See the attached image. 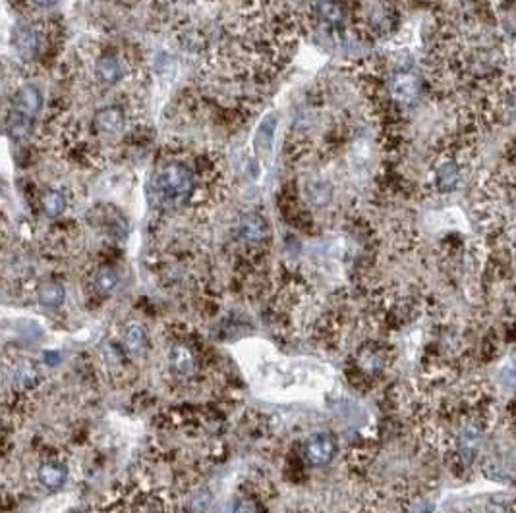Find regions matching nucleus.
<instances>
[{
  "label": "nucleus",
  "instance_id": "nucleus-1",
  "mask_svg": "<svg viewBox=\"0 0 516 513\" xmlns=\"http://www.w3.org/2000/svg\"><path fill=\"white\" fill-rule=\"evenodd\" d=\"M155 203L161 206H180L192 197L195 180L186 165L171 162L163 166L153 180Z\"/></svg>",
  "mask_w": 516,
  "mask_h": 513
},
{
  "label": "nucleus",
  "instance_id": "nucleus-2",
  "mask_svg": "<svg viewBox=\"0 0 516 513\" xmlns=\"http://www.w3.org/2000/svg\"><path fill=\"white\" fill-rule=\"evenodd\" d=\"M464 182V166L456 155H447L437 162L434 170L435 189L441 193H451L458 189Z\"/></svg>",
  "mask_w": 516,
  "mask_h": 513
},
{
  "label": "nucleus",
  "instance_id": "nucleus-3",
  "mask_svg": "<svg viewBox=\"0 0 516 513\" xmlns=\"http://www.w3.org/2000/svg\"><path fill=\"white\" fill-rule=\"evenodd\" d=\"M420 77L412 74V72H399L389 82L391 96L399 104H412L418 99V95H420Z\"/></svg>",
  "mask_w": 516,
  "mask_h": 513
},
{
  "label": "nucleus",
  "instance_id": "nucleus-4",
  "mask_svg": "<svg viewBox=\"0 0 516 513\" xmlns=\"http://www.w3.org/2000/svg\"><path fill=\"white\" fill-rule=\"evenodd\" d=\"M335 453H337V444L329 434H317L308 440V444L303 448V456L308 459V463L317 467L327 465L335 458Z\"/></svg>",
  "mask_w": 516,
  "mask_h": 513
},
{
  "label": "nucleus",
  "instance_id": "nucleus-5",
  "mask_svg": "<svg viewBox=\"0 0 516 513\" xmlns=\"http://www.w3.org/2000/svg\"><path fill=\"white\" fill-rule=\"evenodd\" d=\"M95 130L103 136H117L124 130V112L118 106H104V109L97 110L95 118Z\"/></svg>",
  "mask_w": 516,
  "mask_h": 513
},
{
  "label": "nucleus",
  "instance_id": "nucleus-6",
  "mask_svg": "<svg viewBox=\"0 0 516 513\" xmlns=\"http://www.w3.org/2000/svg\"><path fill=\"white\" fill-rule=\"evenodd\" d=\"M14 112L18 114H23V116L33 118L43 106V95L41 91L37 87H31V85H26L18 89V93L14 95Z\"/></svg>",
  "mask_w": 516,
  "mask_h": 513
},
{
  "label": "nucleus",
  "instance_id": "nucleus-7",
  "mask_svg": "<svg viewBox=\"0 0 516 513\" xmlns=\"http://www.w3.org/2000/svg\"><path fill=\"white\" fill-rule=\"evenodd\" d=\"M39 35L31 26H21L14 35V47L23 60H33L39 53Z\"/></svg>",
  "mask_w": 516,
  "mask_h": 513
},
{
  "label": "nucleus",
  "instance_id": "nucleus-8",
  "mask_svg": "<svg viewBox=\"0 0 516 513\" xmlns=\"http://www.w3.org/2000/svg\"><path fill=\"white\" fill-rule=\"evenodd\" d=\"M238 233L244 241L248 243H257L267 236V222L262 219L259 214H246L242 216L240 224H238Z\"/></svg>",
  "mask_w": 516,
  "mask_h": 513
},
{
  "label": "nucleus",
  "instance_id": "nucleus-9",
  "mask_svg": "<svg viewBox=\"0 0 516 513\" xmlns=\"http://www.w3.org/2000/svg\"><path fill=\"white\" fill-rule=\"evenodd\" d=\"M95 74L103 83L114 85V83H118L124 77L126 68L118 56H103V58L97 60Z\"/></svg>",
  "mask_w": 516,
  "mask_h": 513
},
{
  "label": "nucleus",
  "instance_id": "nucleus-10",
  "mask_svg": "<svg viewBox=\"0 0 516 513\" xmlns=\"http://www.w3.org/2000/svg\"><path fill=\"white\" fill-rule=\"evenodd\" d=\"M171 365L180 377H190L195 370V359L190 348H186L184 343H176L171 349Z\"/></svg>",
  "mask_w": 516,
  "mask_h": 513
},
{
  "label": "nucleus",
  "instance_id": "nucleus-11",
  "mask_svg": "<svg viewBox=\"0 0 516 513\" xmlns=\"http://www.w3.org/2000/svg\"><path fill=\"white\" fill-rule=\"evenodd\" d=\"M31 131H33V118L23 116V114H18L12 110V114L6 122L8 137H12L16 141H23L31 136Z\"/></svg>",
  "mask_w": 516,
  "mask_h": 513
},
{
  "label": "nucleus",
  "instance_id": "nucleus-12",
  "mask_svg": "<svg viewBox=\"0 0 516 513\" xmlns=\"http://www.w3.org/2000/svg\"><path fill=\"white\" fill-rule=\"evenodd\" d=\"M37 475H39L43 486H47L48 490H56L66 480V467L58 465V463H45V465L39 467Z\"/></svg>",
  "mask_w": 516,
  "mask_h": 513
},
{
  "label": "nucleus",
  "instance_id": "nucleus-13",
  "mask_svg": "<svg viewBox=\"0 0 516 513\" xmlns=\"http://www.w3.org/2000/svg\"><path fill=\"white\" fill-rule=\"evenodd\" d=\"M124 343L131 355H144L145 349H147V334H145L144 326L141 324H130L124 332Z\"/></svg>",
  "mask_w": 516,
  "mask_h": 513
},
{
  "label": "nucleus",
  "instance_id": "nucleus-14",
  "mask_svg": "<svg viewBox=\"0 0 516 513\" xmlns=\"http://www.w3.org/2000/svg\"><path fill=\"white\" fill-rule=\"evenodd\" d=\"M275 131H276V116L271 114L263 120V123L257 130V137H255V147L262 153H271L273 143H275Z\"/></svg>",
  "mask_w": 516,
  "mask_h": 513
},
{
  "label": "nucleus",
  "instance_id": "nucleus-15",
  "mask_svg": "<svg viewBox=\"0 0 516 513\" xmlns=\"http://www.w3.org/2000/svg\"><path fill=\"white\" fill-rule=\"evenodd\" d=\"M41 206L48 216H60L66 211V197L58 189H48V192L43 193Z\"/></svg>",
  "mask_w": 516,
  "mask_h": 513
},
{
  "label": "nucleus",
  "instance_id": "nucleus-16",
  "mask_svg": "<svg viewBox=\"0 0 516 513\" xmlns=\"http://www.w3.org/2000/svg\"><path fill=\"white\" fill-rule=\"evenodd\" d=\"M317 12L329 26H338L344 20V10L337 0H319L317 2Z\"/></svg>",
  "mask_w": 516,
  "mask_h": 513
},
{
  "label": "nucleus",
  "instance_id": "nucleus-17",
  "mask_svg": "<svg viewBox=\"0 0 516 513\" xmlns=\"http://www.w3.org/2000/svg\"><path fill=\"white\" fill-rule=\"evenodd\" d=\"M39 302H41V305H45V307H58V305H63L64 302L63 284H56V282L45 284V286L39 289Z\"/></svg>",
  "mask_w": 516,
  "mask_h": 513
},
{
  "label": "nucleus",
  "instance_id": "nucleus-18",
  "mask_svg": "<svg viewBox=\"0 0 516 513\" xmlns=\"http://www.w3.org/2000/svg\"><path fill=\"white\" fill-rule=\"evenodd\" d=\"M93 284H95V289L99 292V294L107 295L118 286V274L109 267L101 268V270L95 274V280H93Z\"/></svg>",
  "mask_w": 516,
  "mask_h": 513
},
{
  "label": "nucleus",
  "instance_id": "nucleus-19",
  "mask_svg": "<svg viewBox=\"0 0 516 513\" xmlns=\"http://www.w3.org/2000/svg\"><path fill=\"white\" fill-rule=\"evenodd\" d=\"M14 380L28 388V386H31V384L37 380V370H35V367H31V365H21L20 369H18V373H16Z\"/></svg>",
  "mask_w": 516,
  "mask_h": 513
},
{
  "label": "nucleus",
  "instance_id": "nucleus-20",
  "mask_svg": "<svg viewBox=\"0 0 516 513\" xmlns=\"http://www.w3.org/2000/svg\"><path fill=\"white\" fill-rule=\"evenodd\" d=\"M235 513H257V506H255V502L252 500H240L235 507Z\"/></svg>",
  "mask_w": 516,
  "mask_h": 513
},
{
  "label": "nucleus",
  "instance_id": "nucleus-21",
  "mask_svg": "<svg viewBox=\"0 0 516 513\" xmlns=\"http://www.w3.org/2000/svg\"><path fill=\"white\" fill-rule=\"evenodd\" d=\"M56 2H58V0H33V4H37V6H41V8L55 6Z\"/></svg>",
  "mask_w": 516,
  "mask_h": 513
}]
</instances>
